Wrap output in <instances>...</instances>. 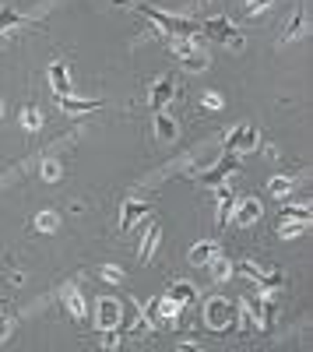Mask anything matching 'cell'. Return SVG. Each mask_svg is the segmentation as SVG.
I'll list each match as a JSON object with an SVG mask.
<instances>
[{
  "mask_svg": "<svg viewBox=\"0 0 313 352\" xmlns=\"http://www.w3.org/2000/svg\"><path fill=\"white\" fill-rule=\"evenodd\" d=\"M137 11L145 14L152 25H159L165 36H173V39H194L197 32H201V25L190 21V18H176V14H165V11H155L148 4H137Z\"/></svg>",
  "mask_w": 313,
  "mask_h": 352,
  "instance_id": "6da1fadb",
  "label": "cell"
},
{
  "mask_svg": "<svg viewBox=\"0 0 313 352\" xmlns=\"http://www.w3.org/2000/svg\"><path fill=\"white\" fill-rule=\"evenodd\" d=\"M205 324H208L211 331H218V335L233 331V328H236V303L225 300V296H211V300L205 303Z\"/></svg>",
  "mask_w": 313,
  "mask_h": 352,
  "instance_id": "7a4b0ae2",
  "label": "cell"
},
{
  "mask_svg": "<svg viewBox=\"0 0 313 352\" xmlns=\"http://www.w3.org/2000/svg\"><path fill=\"white\" fill-rule=\"evenodd\" d=\"M201 32H205L208 39H215V43L233 46V50H243V46H246L243 32H240V28H233V21H229V18H208V21L201 25Z\"/></svg>",
  "mask_w": 313,
  "mask_h": 352,
  "instance_id": "3957f363",
  "label": "cell"
},
{
  "mask_svg": "<svg viewBox=\"0 0 313 352\" xmlns=\"http://www.w3.org/2000/svg\"><path fill=\"white\" fill-rule=\"evenodd\" d=\"M233 272H240V275H246L250 282H257L261 289H281L286 285V275L281 272H268V268H261V264H253V261H240V264H233Z\"/></svg>",
  "mask_w": 313,
  "mask_h": 352,
  "instance_id": "277c9868",
  "label": "cell"
},
{
  "mask_svg": "<svg viewBox=\"0 0 313 352\" xmlns=\"http://www.w3.org/2000/svg\"><path fill=\"white\" fill-rule=\"evenodd\" d=\"M95 328L99 331H113V328H124V303L120 300H99L95 303Z\"/></svg>",
  "mask_w": 313,
  "mask_h": 352,
  "instance_id": "5b68a950",
  "label": "cell"
},
{
  "mask_svg": "<svg viewBox=\"0 0 313 352\" xmlns=\"http://www.w3.org/2000/svg\"><path fill=\"white\" fill-rule=\"evenodd\" d=\"M257 141H261L257 127H233L229 134H225L222 148H225V152H236V155H243V152H253V148H257Z\"/></svg>",
  "mask_w": 313,
  "mask_h": 352,
  "instance_id": "8992f818",
  "label": "cell"
},
{
  "mask_svg": "<svg viewBox=\"0 0 313 352\" xmlns=\"http://www.w3.org/2000/svg\"><path fill=\"white\" fill-rule=\"evenodd\" d=\"M236 169H240V155H236V152H225V155H222V162H218L211 173H201L197 180H201L205 187H218V184L229 180V176H233Z\"/></svg>",
  "mask_w": 313,
  "mask_h": 352,
  "instance_id": "52a82bcc",
  "label": "cell"
},
{
  "mask_svg": "<svg viewBox=\"0 0 313 352\" xmlns=\"http://www.w3.org/2000/svg\"><path fill=\"white\" fill-rule=\"evenodd\" d=\"M264 215V208H261V201L257 197H243V201H236V208H233V219H229V226H240V229H246V226H253Z\"/></svg>",
  "mask_w": 313,
  "mask_h": 352,
  "instance_id": "ba28073f",
  "label": "cell"
},
{
  "mask_svg": "<svg viewBox=\"0 0 313 352\" xmlns=\"http://www.w3.org/2000/svg\"><path fill=\"white\" fill-rule=\"evenodd\" d=\"M152 208H155V201H127L124 212H120V229L130 232L145 215H152Z\"/></svg>",
  "mask_w": 313,
  "mask_h": 352,
  "instance_id": "9c48e42d",
  "label": "cell"
},
{
  "mask_svg": "<svg viewBox=\"0 0 313 352\" xmlns=\"http://www.w3.org/2000/svg\"><path fill=\"white\" fill-rule=\"evenodd\" d=\"M173 96H176V78L173 74L159 78V85L152 88V113H162L169 102H173Z\"/></svg>",
  "mask_w": 313,
  "mask_h": 352,
  "instance_id": "30bf717a",
  "label": "cell"
},
{
  "mask_svg": "<svg viewBox=\"0 0 313 352\" xmlns=\"http://www.w3.org/2000/svg\"><path fill=\"white\" fill-rule=\"evenodd\" d=\"M11 28H43V21L25 18L21 11H11V8H0V32H11Z\"/></svg>",
  "mask_w": 313,
  "mask_h": 352,
  "instance_id": "8fae6325",
  "label": "cell"
},
{
  "mask_svg": "<svg viewBox=\"0 0 313 352\" xmlns=\"http://www.w3.org/2000/svg\"><path fill=\"white\" fill-rule=\"evenodd\" d=\"M60 303H64V310H67L74 320H81L84 314H89V310H84V300H81V289H78V285H64V289H60Z\"/></svg>",
  "mask_w": 313,
  "mask_h": 352,
  "instance_id": "7c38bea8",
  "label": "cell"
},
{
  "mask_svg": "<svg viewBox=\"0 0 313 352\" xmlns=\"http://www.w3.org/2000/svg\"><path fill=\"white\" fill-rule=\"evenodd\" d=\"M215 194H218V226H229V219H233V208H236V194L225 187V184H218L215 187Z\"/></svg>",
  "mask_w": 313,
  "mask_h": 352,
  "instance_id": "4fadbf2b",
  "label": "cell"
},
{
  "mask_svg": "<svg viewBox=\"0 0 313 352\" xmlns=\"http://www.w3.org/2000/svg\"><path fill=\"white\" fill-rule=\"evenodd\" d=\"M49 85L56 96H71V74H67V64L64 60H53L49 64Z\"/></svg>",
  "mask_w": 313,
  "mask_h": 352,
  "instance_id": "5bb4252c",
  "label": "cell"
},
{
  "mask_svg": "<svg viewBox=\"0 0 313 352\" xmlns=\"http://www.w3.org/2000/svg\"><path fill=\"white\" fill-rule=\"evenodd\" d=\"M56 106H60L64 113H92V109H99L102 102H99V99H74V96H56Z\"/></svg>",
  "mask_w": 313,
  "mask_h": 352,
  "instance_id": "9a60e30c",
  "label": "cell"
},
{
  "mask_svg": "<svg viewBox=\"0 0 313 352\" xmlns=\"http://www.w3.org/2000/svg\"><path fill=\"white\" fill-rule=\"evenodd\" d=\"M165 296L173 300V303H180V307L187 310V307L197 300V289H194L190 282H173V285H169V292H165Z\"/></svg>",
  "mask_w": 313,
  "mask_h": 352,
  "instance_id": "2e32d148",
  "label": "cell"
},
{
  "mask_svg": "<svg viewBox=\"0 0 313 352\" xmlns=\"http://www.w3.org/2000/svg\"><path fill=\"white\" fill-rule=\"evenodd\" d=\"M176 134H180V127H176L173 116H169L165 109L155 113V138H159V141H176Z\"/></svg>",
  "mask_w": 313,
  "mask_h": 352,
  "instance_id": "e0dca14e",
  "label": "cell"
},
{
  "mask_svg": "<svg viewBox=\"0 0 313 352\" xmlns=\"http://www.w3.org/2000/svg\"><path fill=\"white\" fill-rule=\"evenodd\" d=\"M208 272H211V278H215V282H225V278L233 275V261L225 257V254H218V250H215V254L208 257Z\"/></svg>",
  "mask_w": 313,
  "mask_h": 352,
  "instance_id": "ac0fdd59",
  "label": "cell"
},
{
  "mask_svg": "<svg viewBox=\"0 0 313 352\" xmlns=\"http://www.w3.org/2000/svg\"><path fill=\"white\" fill-rule=\"evenodd\" d=\"M292 190H296V176H275V180H268L271 197H289Z\"/></svg>",
  "mask_w": 313,
  "mask_h": 352,
  "instance_id": "d6986e66",
  "label": "cell"
},
{
  "mask_svg": "<svg viewBox=\"0 0 313 352\" xmlns=\"http://www.w3.org/2000/svg\"><path fill=\"white\" fill-rule=\"evenodd\" d=\"M180 314H183V307L180 303H173V300H159V320H162V324H176V320H180Z\"/></svg>",
  "mask_w": 313,
  "mask_h": 352,
  "instance_id": "ffe728a7",
  "label": "cell"
},
{
  "mask_svg": "<svg viewBox=\"0 0 313 352\" xmlns=\"http://www.w3.org/2000/svg\"><path fill=\"white\" fill-rule=\"evenodd\" d=\"M155 243H159V226L152 222V226H148V232H145V240H141V250H137L141 264H148V261H152V250H155Z\"/></svg>",
  "mask_w": 313,
  "mask_h": 352,
  "instance_id": "44dd1931",
  "label": "cell"
},
{
  "mask_svg": "<svg viewBox=\"0 0 313 352\" xmlns=\"http://www.w3.org/2000/svg\"><path fill=\"white\" fill-rule=\"evenodd\" d=\"M99 278L109 282V285H124V282H127L124 268H117V264H99Z\"/></svg>",
  "mask_w": 313,
  "mask_h": 352,
  "instance_id": "7402d4cb",
  "label": "cell"
},
{
  "mask_svg": "<svg viewBox=\"0 0 313 352\" xmlns=\"http://www.w3.org/2000/svg\"><path fill=\"white\" fill-rule=\"evenodd\" d=\"M56 226H60V219H56V212H39V215L32 219V229H36V232H53Z\"/></svg>",
  "mask_w": 313,
  "mask_h": 352,
  "instance_id": "603a6c76",
  "label": "cell"
},
{
  "mask_svg": "<svg viewBox=\"0 0 313 352\" xmlns=\"http://www.w3.org/2000/svg\"><path fill=\"white\" fill-rule=\"evenodd\" d=\"M180 60H183V71H205L211 60H208V56L201 53V50H194V53H187V56H180Z\"/></svg>",
  "mask_w": 313,
  "mask_h": 352,
  "instance_id": "cb8c5ba5",
  "label": "cell"
},
{
  "mask_svg": "<svg viewBox=\"0 0 313 352\" xmlns=\"http://www.w3.org/2000/svg\"><path fill=\"white\" fill-rule=\"evenodd\" d=\"M296 36H303V8H296V14H292L289 28H286V32H281V43H292Z\"/></svg>",
  "mask_w": 313,
  "mask_h": 352,
  "instance_id": "d4e9b609",
  "label": "cell"
},
{
  "mask_svg": "<svg viewBox=\"0 0 313 352\" xmlns=\"http://www.w3.org/2000/svg\"><path fill=\"white\" fill-rule=\"evenodd\" d=\"M21 124H25L28 131H39V127H43L39 109H36V106H25V109H21Z\"/></svg>",
  "mask_w": 313,
  "mask_h": 352,
  "instance_id": "484cf974",
  "label": "cell"
},
{
  "mask_svg": "<svg viewBox=\"0 0 313 352\" xmlns=\"http://www.w3.org/2000/svg\"><path fill=\"white\" fill-rule=\"evenodd\" d=\"M292 219H299V222H310V204H292V208H286V212H281V222H292Z\"/></svg>",
  "mask_w": 313,
  "mask_h": 352,
  "instance_id": "4316f807",
  "label": "cell"
},
{
  "mask_svg": "<svg viewBox=\"0 0 313 352\" xmlns=\"http://www.w3.org/2000/svg\"><path fill=\"white\" fill-rule=\"evenodd\" d=\"M218 247H211V243H197L194 250H190V264H208V257L215 254Z\"/></svg>",
  "mask_w": 313,
  "mask_h": 352,
  "instance_id": "83f0119b",
  "label": "cell"
},
{
  "mask_svg": "<svg viewBox=\"0 0 313 352\" xmlns=\"http://www.w3.org/2000/svg\"><path fill=\"white\" fill-rule=\"evenodd\" d=\"M275 310H278V307H275L271 300H261V303H257V317H261V324H264V328L275 324Z\"/></svg>",
  "mask_w": 313,
  "mask_h": 352,
  "instance_id": "f1b7e54d",
  "label": "cell"
},
{
  "mask_svg": "<svg viewBox=\"0 0 313 352\" xmlns=\"http://www.w3.org/2000/svg\"><path fill=\"white\" fill-rule=\"evenodd\" d=\"M275 4V0H246V4H243V18H257L261 11H268Z\"/></svg>",
  "mask_w": 313,
  "mask_h": 352,
  "instance_id": "f546056e",
  "label": "cell"
},
{
  "mask_svg": "<svg viewBox=\"0 0 313 352\" xmlns=\"http://www.w3.org/2000/svg\"><path fill=\"white\" fill-rule=\"evenodd\" d=\"M43 180H49V184H56V180H60V162H56V159H43Z\"/></svg>",
  "mask_w": 313,
  "mask_h": 352,
  "instance_id": "4dcf8cb0",
  "label": "cell"
},
{
  "mask_svg": "<svg viewBox=\"0 0 313 352\" xmlns=\"http://www.w3.org/2000/svg\"><path fill=\"white\" fill-rule=\"evenodd\" d=\"M303 232H306V226H281L278 236H281V240H292V236H303Z\"/></svg>",
  "mask_w": 313,
  "mask_h": 352,
  "instance_id": "1f68e13d",
  "label": "cell"
},
{
  "mask_svg": "<svg viewBox=\"0 0 313 352\" xmlns=\"http://www.w3.org/2000/svg\"><path fill=\"white\" fill-rule=\"evenodd\" d=\"M8 335H11V317H8L4 310H0V342H4Z\"/></svg>",
  "mask_w": 313,
  "mask_h": 352,
  "instance_id": "d6a6232c",
  "label": "cell"
},
{
  "mask_svg": "<svg viewBox=\"0 0 313 352\" xmlns=\"http://www.w3.org/2000/svg\"><path fill=\"white\" fill-rule=\"evenodd\" d=\"M106 349H120V335H117V328L113 331H106V342H102Z\"/></svg>",
  "mask_w": 313,
  "mask_h": 352,
  "instance_id": "836d02e7",
  "label": "cell"
},
{
  "mask_svg": "<svg viewBox=\"0 0 313 352\" xmlns=\"http://www.w3.org/2000/svg\"><path fill=\"white\" fill-rule=\"evenodd\" d=\"M201 106H205V109H222V99H218V96H211V92H208V96H205V99H201Z\"/></svg>",
  "mask_w": 313,
  "mask_h": 352,
  "instance_id": "e575fe53",
  "label": "cell"
},
{
  "mask_svg": "<svg viewBox=\"0 0 313 352\" xmlns=\"http://www.w3.org/2000/svg\"><path fill=\"white\" fill-rule=\"evenodd\" d=\"M113 4H134V0H113Z\"/></svg>",
  "mask_w": 313,
  "mask_h": 352,
  "instance_id": "d590c367",
  "label": "cell"
},
{
  "mask_svg": "<svg viewBox=\"0 0 313 352\" xmlns=\"http://www.w3.org/2000/svg\"><path fill=\"white\" fill-rule=\"evenodd\" d=\"M0 113H4V106H0Z\"/></svg>",
  "mask_w": 313,
  "mask_h": 352,
  "instance_id": "8d00e7d4",
  "label": "cell"
}]
</instances>
